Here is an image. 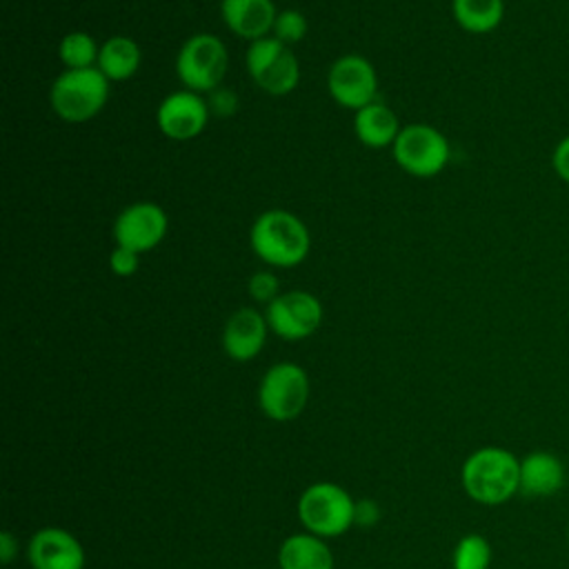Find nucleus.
<instances>
[{"label":"nucleus","instance_id":"8","mask_svg":"<svg viewBox=\"0 0 569 569\" xmlns=\"http://www.w3.org/2000/svg\"><path fill=\"white\" fill-rule=\"evenodd\" d=\"M309 400V376L296 362H276L267 369L258 387L262 413L276 422L298 418Z\"/></svg>","mask_w":569,"mask_h":569},{"label":"nucleus","instance_id":"28","mask_svg":"<svg viewBox=\"0 0 569 569\" xmlns=\"http://www.w3.org/2000/svg\"><path fill=\"white\" fill-rule=\"evenodd\" d=\"M378 518H380V507L373 500L362 498L356 502V525L371 527L378 522Z\"/></svg>","mask_w":569,"mask_h":569},{"label":"nucleus","instance_id":"12","mask_svg":"<svg viewBox=\"0 0 569 569\" xmlns=\"http://www.w3.org/2000/svg\"><path fill=\"white\" fill-rule=\"evenodd\" d=\"M209 116L211 111L202 93H196L191 89H180L162 98L156 111V122L164 138L184 142V140L198 138L204 131Z\"/></svg>","mask_w":569,"mask_h":569},{"label":"nucleus","instance_id":"6","mask_svg":"<svg viewBox=\"0 0 569 569\" xmlns=\"http://www.w3.org/2000/svg\"><path fill=\"white\" fill-rule=\"evenodd\" d=\"M396 164L413 178H433L438 176L451 156L449 140L445 133L431 124L413 122L405 124L391 144Z\"/></svg>","mask_w":569,"mask_h":569},{"label":"nucleus","instance_id":"5","mask_svg":"<svg viewBox=\"0 0 569 569\" xmlns=\"http://www.w3.org/2000/svg\"><path fill=\"white\" fill-rule=\"evenodd\" d=\"M229 69L224 42L213 33H196L187 38L176 56V73L184 89L211 93L218 89Z\"/></svg>","mask_w":569,"mask_h":569},{"label":"nucleus","instance_id":"29","mask_svg":"<svg viewBox=\"0 0 569 569\" xmlns=\"http://www.w3.org/2000/svg\"><path fill=\"white\" fill-rule=\"evenodd\" d=\"M18 553V542L16 538L11 536V531H2L0 533V562L2 565H9Z\"/></svg>","mask_w":569,"mask_h":569},{"label":"nucleus","instance_id":"13","mask_svg":"<svg viewBox=\"0 0 569 569\" xmlns=\"http://www.w3.org/2000/svg\"><path fill=\"white\" fill-rule=\"evenodd\" d=\"M33 569H84V549L78 538L60 527L38 529L27 547Z\"/></svg>","mask_w":569,"mask_h":569},{"label":"nucleus","instance_id":"23","mask_svg":"<svg viewBox=\"0 0 569 569\" xmlns=\"http://www.w3.org/2000/svg\"><path fill=\"white\" fill-rule=\"evenodd\" d=\"M307 29H309L307 18L298 9H282V11H278V16L273 20L271 36L276 40H280L282 44L293 47L307 36Z\"/></svg>","mask_w":569,"mask_h":569},{"label":"nucleus","instance_id":"21","mask_svg":"<svg viewBox=\"0 0 569 569\" xmlns=\"http://www.w3.org/2000/svg\"><path fill=\"white\" fill-rule=\"evenodd\" d=\"M100 44L87 31H69L58 44V58L64 69H89L98 64Z\"/></svg>","mask_w":569,"mask_h":569},{"label":"nucleus","instance_id":"25","mask_svg":"<svg viewBox=\"0 0 569 569\" xmlns=\"http://www.w3.org/2000/svg\"><path fill=\"white\" fill-rule=\"evenodd\" d=\"M109 269L120 278H131L140 269V253L116 244L109 253Z\"/></svg>","mask_w":569,"mask_h":569},{"label":"nucleus","instance_id":"9","mask_svg":"<svg viewBox=\"0 0 569 569\" xmlns=\"http://www.w3.org/2000/svg\"><path fill=\"white\" fill-rule=\"evenodd\" d=\"M327 89L336 104L358 111L378 100V73L360 53H347L331 62Z\"/></svg>","mask_w":569,"mask_h":569},{"label":"nucleus","instance_id":"14","mask_svg":"<svg viewBox=\"0 0 569 569\" xmlns=\"http://www.w3.org/2000/svg\"><path fill=\"white\" fill-rule=\"evenodd\" d=\"M267 318L253 307H240L229 316L222 329V349L236 362L253 360L267 342Z\"/></svg>","mask_w":569,"mask_h":569},{"label":"nucleus","instance_id":"27","mask_svg":"<svg viewBox=\"0 0 569 569\" xmlns=\"http://www.w3.org/2000/svg\"><path fill=\"white\" fill-rule=\"evenodd\" d=\"M551 167H553L556 176L569 184V133L556 144V149L551 153Z\"/></svg>","mask_w":569,"mask_h":569},{"label":"nucleus","instance_id":"2","mask_svg":"<svg viewBox=\"0 0 569 569\" xmlns=\"http://www.w3.org/2000/svg\"><path fill=\"white\" fill-rule=\"evenodd\" d=\"M249 244L264 264L291 269L309 256L311 233L296 213L287 209H267L253 220Z\"/></svg>","mask_w":569,"mask_h":569},{"label":"nucleus","instance_id":"15","mask_svg":"<svg viewBox=\"0 0 569 569\" xmlns=\"http://www.w3.org/2000/svg\"><path fill=\"white\" fill-rule=\"evenodd\" d=\"M220 16L231 33L253 42L271 36L278 9L273 0H220Z\"/></svg>","mask_w":569,"mask_h":569},{"label":"nucleus","instance_id":"18","mask_svg":"<svg viewBox=\"0 0 569 569\" xmlns=\"http://www.w3.org/2000/svg\"><path fill=\"white\" fill-rule=\"evenodd\" d=\"M280 569H333V553L325 538L313 533H293L278 549Z\"/></svg>","mask_w":569,"mask_h":569},{"label":"nucleus","instance_id":"24","mask_svg":"<svg viewBox=\"0 0 569 569\" xmlns=\"http://www.w3.org/2000/svg\"><path fill=\"white\" fill-rule=\"evenodd\" d=\"M247 289H249V296L256 300V302H262V305H269L273 302L278 296H280V280L273 271L269 269H260L256 271L249 282H247Z\"/></svg>","mask_w":569,"mask_h":569},{"label":"nucleus","instance_id":"30","mask_svg":"<svg viewBox=\"0 0 569 569\" xmlns=\"http://www.w3.org/2000/svg\"><path fill=\"white\" fill-rule=\"evenodd\" d=\"M567 542H569V531H567Z\"/></svg>","mask_w":569,"mask_h":569},{"label":"nucleus","instance_id":"7","mask_svg":"<svg viewBox=\"0 0 569 569\" xmlns=\"http://www.w3.org/2000/svg\"><path fill=\"white\" fill-rule=\"evenodd\" d=\"M244 62L251 80L269 96H287L300 82L298 56L273 36L249 42Z\"/></svg>","mask_w":569,"mask_h":569},{"label":"nucleus","instance_id":"22","mask_svg":"<svg viewBox=\"0 0 569 569\" xmlns=\"http://www.w3.org/2000/svg\"><path fill=\"white\" fill-rule=\"evenodd\" d=\"M491 565V545L480 533H467L462 536L451 556L453 569H489Z\"/></svg>","mask_w":569,"mask_h":569},{"label":"nucleus","instance_id":"4","mask_svg":"<svg viewBox=\"0 0 569 569\" xmlns=\"http://www.w3.org/2000/svg\"><path fill=\"white\" fill-rule=\"evenodd\" d=\"M298 518L309 533L336 538L356 525V500L333 482H313L298 500Z\"/></svg>","mask_w":569,"mask_h":569},{"label":"nucleus","instance_id":"19","mask_svg":"<svg viewBox=\"0 0 569 569\" xmlns=\"http://www.w3.org/2000/svg\"><path fill=\"white\" fill-rule=\"evenodd\" d=\"M142 64V51L129 36H111L100 44L98 69L109 82H124L138 73Z\"/></svg>","mask_w":569,"mask_h":569},{"label":"nucleus","instance_id":"20","mask_svg":"<svg viewBox=\"0 0 569 569\" xmlns=\"http://www.w3.org/2000/svg\"><path fill=\"white\" fill-rule=\"evenodd\" d=\"M451 13L462 31L485 36L505 20V0H451Z\"/></svg>","mask_w":569,"mask_h":569},{"label":"nucleus","instance_id":"17","mask_svg":"<svg viewBox=\"0 0 569 569\" xmlns=\"http://www.w3.org/2000/svg\"><path fill=\"white\" fill-rule=\"evenodd\" d=\"M400 129L402 127L398 122L396 111L380 100L358 109L353 116V133L369 149L391 147L396 142Z\"/></svg>","mask_w":569,"mask_h":569},{"label":"nucleus","instance_id":"16","mask_svg":"<svg viewBox=\"0 0 569 569\" xmlns=\"http://www.w3.org/2000/svg\"><path fill=\"white\" fill-rule=\"evenodd\" d=\"M565 487V465L551 451H529L520 458V496L551 498Z\"/></svg>","mask_w":569,"mask_h":569},{"label":"nucleus","instance_id":"10","mask_svg":"<svg viewBox=\"0 0 569 569\" xmlns=\"http://www.w3.org/2000/svg\"><path fill=\"white\" fill-rule=\"evenodd\" d=\"M322 302L302 289L280 293L264 311L269 331L282 340H305L313 336L322 325Z\"/></svg>","mask_w":569,"mask_h":569},{"label":"nucleus","instance_id":"26","mask_svg":"<svg viewBox=\"0 0 569 569\" xmlns=\"http://www.w3.org/2000/svg\"><path fill=\"white\" fill-rule=\"evenodd\" d=\"M207 104H209L211 116H216V118H231V116H236L240 102H238V93H236V91L224 89V87L220 84L218 89H213V91L209 93Z\"/></svg>","mask_w":569,"mask_h":569},{"label":"nucleus","instance_id":"3","mask_svg":"<svg viewBox=\"0 0 569 569\" xmlns=\"http://www.w3.org/2000/svg\"><path fill=\"white\" fill-rule=\"evenodd\" d=\"M109 84L98 67L64 69L49 89V104L60 120L82 124L102 111L109 100Z\"/></svg>","mask_w":569,"mask_h":569},{"label":"nucleus","instance_id":"1","mask_svg":"<svg viewBox=\"0 0 569 569\" xmlns=\"http://www.w3.org/2000/svg\"><path fill=\"white\" fill-rule=\"evenodd\" d=\"M465 493L485 507H498L520 493V458L505 447L487 445L467 456L460 469Z\"/></svg>","mask_w":569,"mask_h":569},{"label":"nucleus","instance_id":"11","mask_svg":"<svg viewBox=\"0 0 569 569\" xmlns=\"http://www.w3.org/2000/svg\"><path fill=\"white\" fill-rule=\"evenodd\" d=\"M169 229V218L164 209L156 202L140 200L124 207L113 222V240L136 253H147L156 249Z\"/></svg>","mask_w":569,"mask_h":569}]
</instances>
